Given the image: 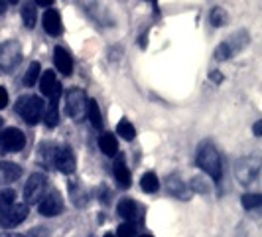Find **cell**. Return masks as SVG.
I'll use <instances>...</instances> for the list:
<instances>
[{
	"instance_id": "cell-8",
	"label": "cell",
	"mask_w": 262,
	"mask_h": 237,
	"mask_svg": "<svg viewBox=\"0 0 262 237\" xmlns=\"http://www.w3.org/2000/svg\"><path fill=\"white\" fill-rule=\"evenodd\" d=\"M53 166L63 174H73L75 170V152L71 146L67 145H55L53 150Z\"/></svg>"
},
{
	"instance_id": "cell-23",
	"label": "cell",
	"mask_w": 262,
	"mask_h": 237,
	"mask_svg": "<svg viewBox=\"0 0 262 237\" xmlns=\"http://www.w3.org/2000/svg\"><path fill=\"white\" fill-rule=\"evenodd\" d=\"M209 20H211V24L215 28H221L225 26L227 22H229V14H227V10L225 8H221V6H215L213 10H211L209 14Z\"/></svg>"
},
{
	"instance_id": "cell-30",
	"label": "cell",
	"mask_w": 262,
	"mask_h": 237,
	"mask_svg": "<svg viewBox=\"0 0 262 237\" xmlns=\"http://www.w3.org/2000/svg\"><path fill=\"white\" fill-rule=\"evenodd\" d=\"M215 57H217L219 62H225V60L233 57V52H231V48H229V44H227V42H223V44L215 50Z\"/></svg>"
},
{
	"instance_id": "cell-20",
	"label": "cell",
	"mask_w": 262,
	"mask_h": 237,
	"mask_svg": "<svg viewBox=\"0 0 262 237\" xmlns=\"http://www.w3.org/2000/svg\"><path fill=\"white\" fill-rule=\"evenodd\" d=\"M87 117H89V121H91V125L95 129H101L103 127L101 109H99V103L95 99H87Z\"/></svg>"
},
{
	"instance_id": "cell-39",
	"label": "cell",
	"mask_w": 262,
	"mask_h": 237,
	"mask_svg": "<svg viewBox=\"0 0 262 237\" xmlns=\"http://www.w3.org/2000/svg\"><path fill=\"white\" fill-rule=\"evenodd\" d=\"M6 2H16V0H6Z\"/></svg>"
},
{
	"instance_id": "cell-41",
	"label": "cell",
	"mask_w": 262,
	"mask_h": 237,
	"mask_svg": "<svg viewBox=\"0 0 262 237\" xmlns=\"http://www.w3.org/2000/svg\"><path fill=\"white\" fill-rule=\"evenodd\" d=\"M0 123H2V118H0Z\"/></svg>"
},
{
	"instance_id": "cell-11",
	"label": "cell",
	"mask_w": 262,
	"mask_h": 237,
	"mask_svg": "<svg viewBox=\"0 0 262 237\" xmlns=\"http://www.w3.org/2000/svg\"><path fill=\"white\" fill-rule=\"evenodd\" d=\"M38 210L46 218H55V215H59L63 211V200L57 192H48L38 202Z\"/></svg>"
},
{
	"instance_id": "cell-10",
	"label": "cell",
	"mask_w": 262,
	"mask_h": 237,
	"mask_svg": "<svg viewBox=\"0 0 262 237\" xmlns=\"http://www.w3.org/2000/svg\"><path fill=\"white\" fill-rule=\"evenodd\" d=\"M39 89H41V95H46L50 101L57 103V99L61 95V83L55 79V73L52 69L39 73Z\"/></svg>"
},
{
	"instance_id": "cell-34",
	"label": "cell",
	"mask_w": 262,
	"mask_h": 237,
	"mask_svg": "<svg viewBox=\"0 0 262 237\" xmlns=\"http://www.w3.org/2000/svg\"><path fill=\"white\" fill-rule=\"evenodd\" d=\"M254 134H256V136H260V134H262V123H260V121L254 125Z\"/></svg>"
},
{
	"instance_id": "cell-24",
	"label": "cell",
	"mask_w": 262,
	"mask_h": 237,
	"mask_svg": "<svg viewBox=\"0 0 262 237\" xmlns=\"http://www.w3.org/2000/svg\"><path fill=\"white\" fill-rule=\"evenodd\" d=\"M16 202V192L12 188H0V213L6 211Z\"/></svg>"
},
{
	"instance_id": "cell-12",
	"label": "cell",
	"mask_w": 262,
	"mask_h": 237,
	"mask_svg": "<svg viewBox=\"0 0 262 237\" xmlns=\"http://www.w3.org/2000/svg\"><path fill=\"white\" fill-rule=\"evenodd\" d=\"M117 211L120 218H124L128 224L132 222H136V220H140V208H138V204L130 200V198H124V200H120L117 206Z\"/></svg>"
},
{
	"instance_id": "cell-31",
	"label": "cell",
	"mask_w": 262,
	"mask_h": 237,
	"mask_svg": "<svg viewBox=\"0 0 262 237\" xmlns=\"http://www.w3.org/2000/svg\"><path fill=\"white\" fill-rule=\"evenodd\" d=\"M203 182H205L203 178H193V190H201V192H207L209 188L203 184Z\"/></svg>"
},
{
	"instance_id": "cell-25",
	"label": "cell",
	"mask_w": 262,
	"mask_h": 237,
	"mask_svg": "<svg viewBox=\"0 0 262 237\" xmlns=\"http://www.w3.org/2000/svg\"><path fill=\"white\" fill-rule=\"evenodd\" d=\"M117 134H120V139H124V141H132L134 134H136V129L128 118H122L117 125Z\"/></svg>"
},
{
	"instance_id": "cell-27",
	"label": "cell",
	"mask_w": 262,
	"mask_h": 237,
	"mask_svg": "<svg viewBox=\"0 0 262 237\" xmlns=\"http://www.w3.org/2000/svg\"><path fill=\"white\" fill-rule=\"evenodd\" d=\"M39 158L43 160L46 166H53V150H55V145L53 143H41L39 145Z\"/></svg>"
},
{
	"instance_id": "cell-28",
	"label": "cell",
	"mask_w": 262,
	"mask_h": 237,
	"mask_svg": "<svg viewBox=\"0 0 262 237\" xmlns=\"http://www.w3.org/2000/svg\"><path fill=\"white\" fill-rule=\"evenodd\" d=\"M241 204H243L245 210H256V208H260L262 196L260 194H245L241 198Z\"/></svg>"
},
{
	"instance_id": "cell-29",
	"label": "cell",
	"mask_w": 262,
	"mask_h": 237,
	"mask_svg": "<svg viewBox=\"0 0 262 237\" xmlns=\"http://www.w3.org/2000/svg\"><path fill=\"white\" fill-rule=\"evenodd\" d=\"M117 237H136V225L134 224H120L117 227Z\"/></svg>"
},
{
	"instance_id": "cell-35",
	"label": "cell",
	"mask_w": 262,
	"mask_h": 237,
	"mask_svg": "<svg viewBox=\"0 0 262 237\" xmlns=\"http://www.w3.org/2000/svg\"><path fill=\"white\" fill-rule=\"evenodd\" d=\"M34 4H38V6H52V0H36Z\"/></svg>"
},
{
	"instance_id": "cell-4",
	"label": "cell",
	"mask_w": 262,
	"mask_h": 237,
	"mask_svg": "<svg viewBox=\"0 0 262 237\" xmlns=\"http://www.w3.org/2000/svg\"><path fill=\"white\" fill-rule=\"evenodd\" d=\"M48 190V178L41 172H34L28 178L26 186H24V204H38L41 198L46 196Z\"/></svg>"
},
{
	"instance_id": "cell-15",
	"label": "cell",
	"mask_w": 262,
	"mask_h": 237,
	"mask_svg": "<svg viewBox=\"0 0 262 237\" xmlns=\"http://www.w3.org/2000/svg\"><path fill=\"white\" fill-rule=\"evenodd\" d=\"M53 64L57 66V71H61L63 75H69L73 69V60L63 48H55L53 50Z\"/></svg>"
},
{
	"instance_id": "cell-16",
	"label": "cell",
	"mask_w": 262,
	"mask_h": 237,
	"mask_svg": "<svg viewBox=\"0 0 262 237\" xmlns=\"http://www.w3.org/2000/svg\"><path fill=\"white\" fill-rule=\"evenodd\" d=\"M168 194H171L178 200H189V190H187V186L184 184V180L178 174L168 178Z\"/></svg>"
},
{
	"instance_id": "cell-2",
	"label": "cell",
	"mask_w": 262,
	"mask_h": 237,
	"mask_svg": "<svg viewBox=\"0 0 262 237\" xmlns=\"http://www.w3.org/2000/svg\"><path fill=\"white\" fill-rule=\"evenodd\" d=\"M16 113L28 125H36L38 121H41V115H43V103L38 95H22L16 101Z\"/></svg>"
},
{
	"instance_id": "cell-37",
	"label": "cell",
	"mask_w": 262,
	"mask_h": 237,
	"mask_svg": "<svg viewBox=\"0 0 262 237\" xmlns=\"http://www.w3.org/2000/svg\"><path fill=\"white\" fill-rule=\"evenodd\" d=\"M105 237H115V235H111V233H106V235Z\"/></svg>"
},
{
	"instance_id": "cell-5",
	"label": "cell",
	"mask_w": 262,
	"mask_h": 237,
	"mask_svg": "<svg viewBox=\"0 0 262 237\" xmlns=\"http://www.w3.org/2000/svg\"><path fill=\"white\" fill-rule=\"evenodd\" d=\"M22 62V46L16 40H8L0 46V69L12 71Z\"/></svg>"
},
{
	"instance_id": "cell-38",
	"label": "cell",
	"mask_w": 262,
	"mask_h": 237,
	"mask_svg": "<svg viewBox=\"0 0 262 237\" xmlns=\"http://www.w3.org/2000/svg\"><path fill=\"white\" fill-rule=\"evenodd\" d=\"M148 2H154V4H156V0H148Z\"/></svg>"
},
{
	"instance_id": "cell-40",
	"label": "cell",
	"mask_w": 262,
	"mask_h": 237,
	"mask_svg": "<svg viewBox=\"0 0 262 237\" xmlns=\"http://www.w3.org/2000/svg\"><path fill=\"white\" fill-rule=\"evenodd\" d=\"M140 237H152V235H140Z\"/></svg>"
},
{
	"instance_id": "cell-32",
	"label": "cell",
	"mask_w": 262,
	"mask_h": 237,
	"mask_svg": "<svg viewBox=\"0 0 262 237\" xmlns=\"http://www.w3.org/2000/svg\"><path fill=\"white\" fill-rule=\"evenodd\" d=\"M6 103H8V93H6L4 87H0V109H4Z\"/></svg>"
},
{
	"instance_id": "cell-6",
	"label": "cell",
	"mask_w": 262,
	"mask_h": 237,
	"mask_svg": "<svg viewBox=\"0 0 262 237\" xmlns=\"http://www.w3.org/2000/svg\"><path fill=\"white\" fill-rule=\"evenodd\" d=\"M258 174H260V160L256 156H247L243 158L238 164H236V176L241 180V184L250 186L258 180Z\"/></svg>"
},
{
	"instance_id": "cell-1",
	"label": "cell",
	"mask_w": 262,
	"mask_h": 237,
	"mask_svg": "<svg viewBox=\"0 0 262 237\" xmlns=\"http://www.w3.org/2000/svg\"><path fill=\"white\" fill-rule=\"evenodd\" d=\"M197 166L205 174H209L213 180H219L221 174H223L219 150L215 145H211L209 141H205V143L197 146Z\"/></svg>"
},
{
	"instance_id": "cell-17",
	"label": "cell",
	"mask_w": 262,
	"mask_h": 237,
	"mask_svg": "<svg viewBox=\"0 0 262 237\" xmlns=\"http://www.w3.org/2000/svg\"><path fill=\"white\" fill-rule=\"evenodd\" d=\"M115 178H117V184L122 188V190H126V188H130V172H128V166L124 164V158L118 156L117 162H115Z\"/></svg>"
},
{
	"instance_id": "cell-22",
	"label": "cell",
	"mask_w": 262,
	"mask_h": 237,
	"mask_svg": "<svg viewBox=\"0 0 262 237\" xmlns=\"http://www.w3.org/2000/svg\"><path fill=\"white\" fill-rule=\"evenodd\" d=\"M140 188L144 190L146 194H154V192H158L160 180H158L156 174H154V172H146L144 176L140 178Z\"/></svg>"
},
{
	"instance_id": "cell-3",
	"label": "cell",
	"mask_w": 262,
	"mask_h": 237,
	"mask_svg": "<svg viewBox=\"0 0 262 237\" xmlns=\"http://www.w3.org/2000/svg\"><path fill=\"white\" fill-rule=\"evenodd\" d=\"M66 109L67 115L73 121H83L87 118V95L83 89H69L66 95Z\"/></svg>"
},
{
	"instance_id": "cell-33",
	"label": "cell",
	"mask_w": 262,
	"mask_h": 237,
	"mask_svg": "<svg viewBox=\"0 0 262 237\" xmlns=\"http://www.w3.org/2000/svg\"><path fill=\"white\" fill-rule=\"evenodd\" d=\"M0 237H26V235H20V233H14V231H4V233H0Z\"/></svg>"
},
{
	"instance_id": "cell-21",
	"label": "cell",
	"mask_w": 262,
	"mask_h": 237,
	"mask_svg": "<svg viewBox=\"0 0 262 237\" xmlns=\"http://www.w3.org/2000/svg\"><path fill=\"white\" fill-rule=\"evenodd\" d=\"M36 18H38V10H36V4L34 2H26L22 6V22L26 28L36 26Z\"/></svg>"
},
{
	"instance_id": "cell-36",
	"label": "cell",
	"mask_w": 262,
	"mask_h": 237,
	"mask_svg": "<svg viewBox=\"0 0 262 237\" xmlns=\"http://www.w3.org/2000/svg\"><path fill=\"white\" fill-rule=\"evenodd\" d=\"M6 6H8V2L6 0H0V14L6 10Z\"/></svg>"
},
{
	"instance_id": "cell-19",
	"label": "cell",
	"mask_w": 262,
	"mask_h": 237,
	"mask_svg": "<svg viewBox=\"0 0 262 237\" xmlns=\"http://www.w3.org/2000/svg\"><path fill=\"white\" fill-rule=\"evenodd\" d=\"M41 118H43V123H46L50 129L57 127V123H59V109H57V103H55V101H50L48 107H43Z\"/></svg>"
},
{
	"instance_id": "cell-18",
	"label": "cell",
	"mask_w": 262,
	"mask_h": 237,
	"mask_svg": "<svg viewBox=\"0 0 262 237\" xmlns=\"http://www.w3.org/2000/svg\"><path fill=\"white\" fill-rule=\"evenodd\" d=\"M99 148L105 156H117L118 152V141L113 132H103L99 136Z\"/></svg>"
},
{
	"instance_id": "cell-9",
	"label": "cell",
	"mask_w": 262,
	"mask_h": 237,
	"mask_svg": "<svg viewBox=\"0 0 262 237\" xmlns=\"http://www.w3.org/2000/svg\"><path fill=\"white\" fill-rule=\"evenodd\" d=\"M26 218H28V204H14L6 211L0 213V227L12 229V227L22 224Z\"/></svg>"
},
{
	"instance_id": "cell-26",
	"label": "cell",
	"mask_w": 262,
	"mask_h": 237,
	"mask_svg": "<svg viewBox=\"0 0 262 237\" xmlns=\"http://www.w3.org/2000/svg\"><path fill=\"white\" fill-rule=\"evenodd\" d=\"M41 67H39V64L38 62H32L30 64V67H28V71H26V75H24V85L26 87H34L36 83H38V79H39V71Z\"/></svg>"
},
{
	"instance_id": "cell-13",
	"label": "cell",
	"mask_w": 262,
	"mask_h": 237,
	"mask_svg": "<svg viewBox=\"0 0 262 237\" xmlns=\"http://www.w3.org/2000/svg\"><path fill=\"white\" fill-rule=\"evenodd\" d=\"M22 176V168L16 162H0V184H10L16 182Z\"/></svg>"
},
{
	"instance_id": "cell-7",
	"label": "cell",
	"mask_w": 262,
	"mask_h": 237,
	"mask_svg": "<svg viewBox=\"0 0 262 237\" xmlns=\"http://www.w3.org/2000/svg\"><path fill=\"white\" fill-rule=\"evenodd\" d=\"M24 146H26V136L20 129L10 127L0 132V152H20Z\"/></svg>"
},
{
	"instance_id": "cell-14",
	"label": "cell",
	"mask_w": 262,
	"mask_h": 237,
	"mask_svg": "<svg viewBox=\"0 0 262 237\" xmlns=\"http://www.w3.org/2000/svg\"><path fill=\"white\" fill-rule=\"evenodd\" d=\"M43 30L50 34V36H59L61 34V16L57 14V10H46L43 14Z\"/></svg>"
}]
</instances>
